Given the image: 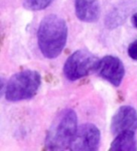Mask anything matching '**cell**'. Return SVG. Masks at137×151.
<instances>
[{"mask_svg": "<svg viewBox=\"0 0 137 151\" xmlns=\"http://www.w3.org/2000/svg\"><path fill=\"white\" fill-rule=\"evenodd\" d=\"M67 39L66 21L58 15L50 14L42 19L37 30L38 46L47 58H55L60 55Z\"/></svg>", "mask_w": 137, "mask_h": 151, "instance_id": "cell-1", "label": "cell"}, {"mask_svg": "<svg viewBox=\"0 0 137 151\" xmlns=\"http://www.w3.org/2000/svg\"><path fill=\"white\" fill-rule=\"evenodd\" d=\"M77 131V116L72 109H65L55 118L45 138V148L49 150L69 149Z\"/></svg>", "mask_w": 137, "mask_h": 151, "instance_id": "cell-2", "label": "cell"}, {"mask_svg": "<svg viewBox=\"0 0 137 151\" xmlns=\"http://www.w3.org/2000/svg\"><path fill=\"white\" fill-rule=\"evenodd\" d=\"M41 85L38 72L26 70L12 75L5 85L4 96L10 102H19L34 97Z\"/></svg>", "mask_w": 137, "mask_h": 151, "instance_id": "cell-3", "label": "cell"}, {"mask_svg": "<svg viewBox=\"0 0 137 151\" xmlns=\"http://www.w3.org/2000/svg\"><path fill=\"white\" fill-rule=\"evenodd\" d=\"M98 62V58L90 51L76 50L66 59L64 65V74L71 81H77L97 71Z\"/></svg>", "mask_w": 137, "mask_h": 151, "instance_id": "cell-4", "label": "cell"}, {"mask_svg": "<svg viewBox=\"0 0 137 151\" xmlns=\"http://www.w3.org/2000/svg\"><path fill=\"white\" fill-rule=\"evenodd\" d=\"M100 131L93 124H84L77 128L69 150L73 151L97 150L100 144Z\"/></svg>", "mask_w": 137, "mask_h": 151, "instance_id": "cell-5", "label": "cell"}, {"mask_svg": "<svg viewBox=\"0 0 137 151\" xmlns=\"http://www.w3.org/2000/svg\"><path fill=\"white\" fill-rule=\"evenodd\" d=\"M97 72L103 79L106 80L113 86L118 87L124 78L125 67L119 58L105 56L99 60Z\"/></svg>", "mask_w": 137, "mask_h": 151, "instance_id": "cell-6", "label": "cell"}, {"mask_svg": "<svg viewBox=\"0 0 137 151\" xmlns=\"http://www.w3.org/2000/svg\"><path fill=\"white\" fill-rule=\"evenodd\" d=\"M137 129V111L135 108L124 105L118 109L111 121V131L114 135L125 132H136Z\"/></svg>", "mask_w": 137, "mask_h": 151, "instance_id": "cell-7", "label": "cell"}, {"mask_svg": "<svg viewBox=\"0 0 137 151\" xmlns=\"http://www.w3.org/2000/svg\"><path fill=\"white\" fill-rule=\"evenodd\" d=\"M75 13L77 18L84 22H95L100 15L97 0H75Z\"/></svg>", "mask_w": 137, "mask_h": 151, "instance_id": "cell-8", "label": "cell"}, {"mask_svg": "<svg viewBox=\"0 0 137 151\" xmlns=\"http://www.w3.org/2000/svg\"><path fill=\"white\" fill-rule=\"evenodd\" d=\"M112 151H136L137 142L134 132H125L116 136L111 144Z\"/></svg>", "mask_w": 137, "mask_h": 151, "instance_id": "cell-9", "label": "cell"}, {"mask_svg": "<svg viewBox=\"0 0 137 151\" xmlns=\"http://www.w3.org/2000/svg\"><path fill=\"white\" fill-rule=\"evenodd\" d=\"M53 0H25L24 7L30 11H40L48 7Z\"/></svg>", "mask_w": 137, "mask_h": 151, "instance_id": "cell-10", "label": "cell"}, {"mask_svg": "<svg viewBox=\"0 0 137 151\" xmlns=\"http://www.w3.org/2000/svg\"><path fill=\"white\" fill-rule=\"evenodd\" d=\"M128 56L133 60L137 61V40H136L135 42H133L129 45L128 50Z\"/></svg>", "mask_w": 137, "mask_h": 151, "instance_id": "cell-11", "label": "cell"}, {"mask_svg": "<svg viewBox=\"0 0 137 151\" xmlns=\"http://www.w3.org/2000/svg\"><path fill=\"white\" fill-rule=\"evenodd\" d=\"M132 22H133L134 26L137 28V12L132 16Z\"/></svg>", "mask_w": 137, "mask_h": 151, "instance_id": "cell-12", "label": "cell"}]
</instances>
